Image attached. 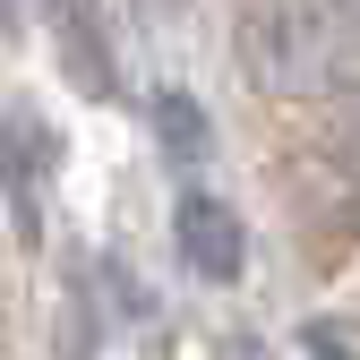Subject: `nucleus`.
Returning a JSON list of instances; mask_svg holds the SVG:
<instances>
[{
  "instance_id": "f257e3e1",
  "label": "nucleus",
  "mask_w": 360,
  "mask_h": 360,
  "mask_svg": "<svg viewBox=\"0 0 360 360\" xmlns=\"http://www.w3.org/2000/svg\"><path fill=\"white\" fill-rule=\"evenodd\" d=\"M232 52L257 95L352 103L360 95V0H249Z\"/></svg>"
},
{
  "instance_id": "f03ea898",
  "label": "nucleus",
  "mask_w": 360,
  "mask_h": 360,
  "mask_svg": "<svg viewBox=\"0 0 360 360\" xmlns=\"http://www.w3.org/2000/svg\"><path fill=\"white\" fill-rule=\"evenodd\" d=\"M172 240H180V257H189V275H206V283H240V266H249L240 214L223 206L206 180H189V189H180V206H172Z\"/></svg>"
},
{
  "instance_id": "7ed1b4c3",
  "label": "nucleus",
  "mask_w": 360,
  "mask_h": 360,
  "mask_svg": "<svg viewBox=\"0 0 360 360\" xmlns=\"http://www.w3.org/2000/svg\"><path fill=\"white\" fill-rule=\"evenodd\" d=\"M43 180H52V129L34 112H9V129H0V198H9L18 240H43Z\"/></svg>"
},
{
  "instance_id": "20e7f679",
  "label": "nucleus",
  "mask_w": 360,
  "mask_h": 360,
  "mask_svg": "<svg viewBox=\"0 0 360 360\" xmlns=\"http://www.w3.org/2000/svg\"><path fill=\"white\" fill-rule=\"evenodd\" d=\"M60 26V69L86 95H112V43H103V0H52Z\"/></svg>"
},
{
  "instance_id": "39448f33",
  "label": "nucleus",
  "mask_w": 360,
  "mask_h": 360,
  "mask_svg": "<svg viewBox=\"0 0 360 360\" xmlns=\"http://www.w3.org/2000/svg\"><path fill=\"white\" fill-rule=\"evenodd\" d=\"M155 138H163V155H172L180 172H198V163H206V112H198V95L163 86V95H155Z\"/></svg>"
},
{
  "instance_id": "423d86ee",
  "label": "nucleus",
  "mask_w": 360,
  "mask_h": 360,
  "mask_svg": "<svg viewBox=\"0 0 360 360\" xmlns=\"http://www.w3.org/2000/svg\"><path fill=\"white\" fill-rule=\"evenodd\" d=\"M300 352H309V360H360V352H352L335 326H300Z\"/></svg>"
},
{
  "instance_id": "0eeeda50",
  "label": "nucleus",
  "mask_w": 360,
  "mask_h": 360,
  "mask_svg": "<svg viewBox=\"0 0 360 360\" xmlns=\"http://www.w3.org/2000/svg\"><path fill=\"white\" fill-rule=\"evenodd\" d=\"M69 326H77V335H69V352H60V360H95V318H86V309H77Z\"/></svg>"
},
{
  "instance_id": "6e6552de",
  "label": "nucleus",
  "mask_w": 360,
  "mask_h": 360,
  "mask_svg": "<svg viewBox=\"0 0 360 360\" xmlns=\"http://www.w3.org/2000/svg\"><path fill=\"white\" fill-rule=\"evenodd\" d=\"M343 163L360 172V95H352V120H343Z\"/></svg>"
},
{
  "instance_id": "1a4fd4ad",
  "label": "nucleus",
  "mask_w": 360,
  "mask_h": 360,
  "mask_svg": "<svg viewBox=\"0 0 360 360\" xmlns=\"http://www.w3.org/2000/svg\"><path fill=\"white\" fill-rule=\"evenodd\" d=\"M18 18H26V0H0V26H18Z\"/></svg>"
}]
</instances>
